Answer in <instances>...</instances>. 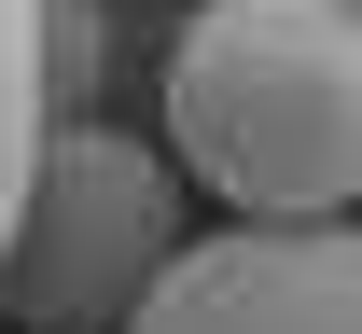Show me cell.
Returning a JSON list of instances; mask_svg holds the SVG:
<instances>
[{"mask_svg":"<svg viewBox=\"0 0 362 334\" xmlns=\"http://www.w3.org/2000/svg\"><path fill=\"white\" fill-rule=\"evenodd\" d=\"M168 153L251 223L362 209V14L349 0H195L168 42Z\"/></svg>","mask_w":362,"mask_h":334,"instance_id":"6da1fadb","label":"cell"},{"mask_svg":"<svg viewBox=\"0 0 362 334\" xmlns=\"http://www.w3.org/2000/svg\"><path fill=\"white\" fill-rule=\"evenodd\" d=\"M181 153L126 140V126H56L14 265H0V321L28 334H126L153 306V279L181 265Z\"/></svg>","mask_w":362,"mask_h":334,"instance_id":"7a4b0ae2","label":"cell"},{"mask_svg":"<svg viewBox=\"0 0 362 334\" xmlns=\"http://www.w3.org/2000/svg\"><path fill=\"white\" fill-rule=\"evenodd\" d=\"M126 334H362V223H223Z\"/></svg>","mask_w":362,"mask_h":334,"instance_id":"3957f363","label":"cell"},{"mask_svg":"<svg viewBox=\"0 0 362 334\" xmlns=\"http://www.w3.org/2000/svg\"><path fill=\"white\" fill-rule=\"evenodd\" d=\"M42 14L56 0H0V265H14V223H28V181H42V140H56Z\"/></svg>","mask_w":362,"mask_h":334,"instance_id":"277c9868","label":"cell"},{"mask_svg":"<svg viewBox=\"0 0 362 334\" xmlns=\"http://www.w3.org/2000/svg\"><path fill=\"white\" fill-rule=\"evenodd\" d=\"M42 70H56V97H84V70H98V28H84V0H56V14H42Z\"/></svg>","mask_w":362,"mask_h":334,"instance_id":"5b68a950","label":"cell"},{"mask_svg":"<svg viewBox=\"0 0 362 334\" xmlns=\"http://www.w3.org/2000/svg\"><path fill=\"white\" fill-rule=\"evenodd\" d=\"M349 14H362V0H349Z\"/></svg>","mask_w":362,"mask_h":334,"instance_id":"8992f818","label":"cell"}]
</instances>
